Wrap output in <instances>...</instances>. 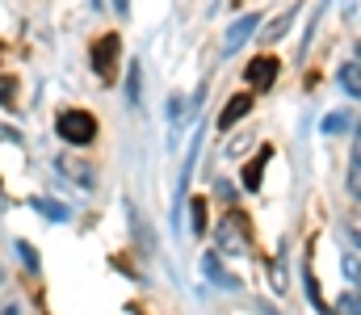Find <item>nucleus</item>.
<instances>
[{"instance_id":"f257e3e1","label":"nucleus","mask_w":361,"mask_h":315,"mask_svg":"<svg viewBox=\"0 0 361 315\" xmlns=\"http://www.w3.org/2000/svg\"><path fill=\"white\" fill-rule=\"evenodd\" d=\"M55 130L68 143H92L97 139V122H92V113H85V109H63L59 122H55Z\"/></svg>"},{"instance_id":"f03ea898","label":"nucleus","mask_w":361,"mask_h":315,"mask_svg":"<svg viewBox=\"0 0 361 315\" xmlns=\"http://www.w3.org/2000/svg\"><path fill=\"white\" fill-rule=\"evenodd\" d=\"M114 59H118V38L109 34V38L97 42V51H92V68H97L101 76H109V72H114Z\"/></svg>"},{"instance_id":"7ed1b4c3","label":"nucleus","mask_w":361,"mask_h":315,"mask_svg":"<svg viewBox=\"0 0 361 315\" xmlns=\"http://www.w3.org/2000/svg\"><path fill=\"white\" fill-rule=\"evenodd\" d=\"M248 76H252V85H257V89L273 85V80H277V59H269V55L252 59V63H248Z\"/></svg>"},{"instance_id":"20e7f679","label":"nucleus","mask_w":361,"mask_h":315,"mask_svg":"<svg viewBox=\"0 0 361 315\" xmlns=\"http://www.w3.org/2000/svg\"><path fill=\"white\" fill-rule=\"evenodd\" d=\"M248 109H252V97H235V101H231L227 109H223V118H219V126H223V130H227V126H235V122H240V118H244Z\"/></svg>"},{"instance_id":"39448f33","label":"nucleus","mask_w":361,"mask_h":315,"mask_svg":"<svg viewBox=\"0 0 361 315\" xmlns=\"http://www.w3.org/2000/svg\"><path fill=\"white\" fill-rule=\"evenodd\" d=\"M252 30H257V17H252V13H244V21H235V25H231V34H227V51H235V47H240V38H248Z\"/></svg>"},{"instance_id":"423d86ee","label":"nucleus","mask_w":361,"mask_h":315,"mask_svg":"<svg viewBox=\"0 0 361 315\" xmlns=\"http://www.w3.org/2000/svg\"><path fill=\"white\" fill-rule=\"evenodd\" d=\"M341 85L349 89V97H357V93H361V80H357V59H349V63L341 68Z\"/></svg>"},{"instance_id":"0eeeda50","label":"nucleus","mask_w":361,"mask_h":315,"mask_svg":"<svg viewBox=\"0 0 361 315\" xmlns=\"http://www.w3.org/2000/svg\"><path fill=\"white\" fill-rule=\"evenodd\" d=\"M59 168H63L68 177H80V185H85V190L92 185V168H89V164H76V160H59Z\"/></svg>"},{"instance_id":"6e6552de","label":"nucleus","mask_w":361,"mask_h":315,"mask_svg":"<svg viewBox=\"0 0 361 315\" xmlns=\"http://www.w3.org/2000/svg\"><path fill=\"white\" fill-rule=\"evenodd\" d=\"M219 240H223L227 252H244V244L235 240V223H223V227H219Z\"/></svg>"},{"instance_id":"1a4fd4ad","label":"nucleus","mask_w":361,"mask_h":315,"mask_svg":"<svg viewBox=\"0 0 361 315\" xmlns=\"http://www.w3.org/2000/svg\"><path fill=\"white\" fill-rule=\"evenodd\" d=\"M357 177H361V168H357V156H353V164H349V190H353V194L361 190V181H357Z\"/></svg>"},{"instance_id":"9d476101","label":"nucleus","mask_w":361,"mask_h":315,"mask_svg":"<svg viewBox=\"0 0 361 315\" xmlns=\"http://www.w3.org/2000/svg\"><path fill=\"white\" fill-rule=\"evenodd\" d=\"M341 315H357V299L349 295V299H341Z\"/></svg>"},{"instance_id":"9b49d317","label":"nucleus","mask_w":361,"mask_h":315,"mask_svg":"<svg viewBox=\"0 0 361 315\" xmlns=\"http://www.w3.org/2000/svg\"><path fill=\"white\" fill-rule=\"evenodd\" d=\"M286 25H290V17H281V21H273V25H269V38H277V34H281Z\"/></svg>"}]
</instances>
